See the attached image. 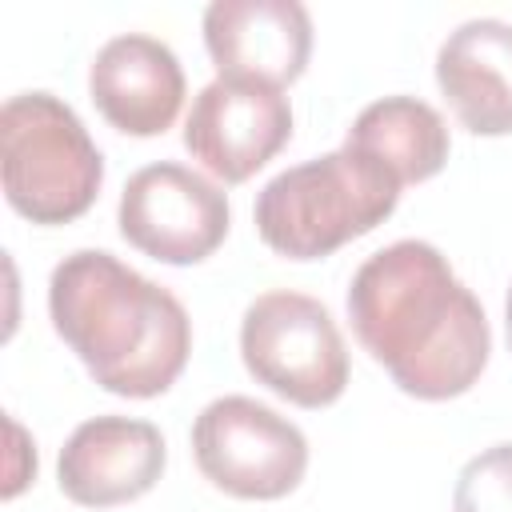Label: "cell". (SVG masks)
<instances>
[{
    "instance_id": "2",
    "label": "cell",
    "mask_w": 512,
    "mask_h": 512,
    "mask_svg": "<svg viewBox=\"0 0 512 512\" xmlns=\"http://www.w3.org/2000/svg\"><path fill=\"white\" fill-rule=\"evenodd\" d=\"M48 316L88 376L128 400L176 384L192 356V320L156 280L100 248H80L52 268Z\"/></svg>"
},
{
    "instance_id": "1",
    "label": "cell",
    "mask_w": 512,
    "mask_h": 512,
    "mask_svg": "<svg viewBox=\"0 0 512 512\" xmlns=\"http://www.w3.org/2000/svg\"><path fill=\"white\" fill-rule=\"evenodd\" d=\"M348 320L360 348L416 400L464 396L488 368V316L428 240L372 252L348 284Z\"/></svg>"
},
{
    "instance_id": "15",
    "label": "cell",
    "mask_w": 512,
    "mask_h": 512,
    "mask_svg": "<svg viewBox=\"0 0 512 512\" xmlns=\"http://www.w3.org/2000/svg\"><path fill=\"white\" fill-rule=\"evenodd\" d=\"M504 332H508V348H512V284H508V296H504Z\"/></svg>"
},
{
    "instance_id": "3",
    "label": "cell",
    "mask_w": 512,
    "mask_h": 512,
    "mask_svg": "<svg viewBox=\"0 0 512 512\" xmlns=\"http://www.w3.org/2000/svg\"><path fill=\"white\" fill-rule=\"evenodd\" d=\"M400 180L356 148H336L272 176L252 208L260 240L284 260H324L368 236L400 204Z\"/></svg>"
},
{
    "instance_id": "11",
    "label": "cell",
    "mask_w": 512,
    "mask_h": 512,
    "mask_svg": "<svg viewBox=\"0 0 512 512\" xmlns=\"http://www.w3.org/2000/svg\"><path fill=\"white\" fill-rule=\"evenodd\" d=\"M88 96L116 132L160 136L184 108V68L164 40L124 32L96 52L88 68Z\"/></svg>"
},
{
    "instance_id": "12",
    "label": "cell",
    "mask_w": 512,
    "mask_h": 512,
    "mask_svg": "<svg viewBox=\"0 0 512 512\" xmlns=\"http://www.w3.org/2000/svg\"><path fill=\"white\" fill-rule=\"evenodd\" d=\"M436 84L472 136L512 132V24L464 20L436 52Z\"/></svg>"
},
{
    "instance_id": "13",
    "label": "cell",
    "mask_w": 512,
    "mask_h": 512,
    "mask_svg": "<svg viewBox=\"0 0 512 512\" xmlns=\"http://www.w3.org/2000/svg\"><path fill=\"white\" fill-rule=\"evenodd\" d=\"M348 148L380 160L400 184H424L448 164V124L416 96L372 100L348 128Z\"/></svg>"
},
{
    "instance_id": "9",
    "label": "cell",
    "mask_w": 512,
    "mask_h": 512,
    "mask_svg": "<svg viewBox=\"0 0 512 512\" xmlns=\"http://www.w3.org/2000/svg\"><path fill=\"white\" fill-rule=\"evenodd\" d=\"M204 48L220 80L288 88L312 56V16L300 0H216L204 8Z\"/></svg>"
},
{
    "instance_id": "5",
    "label": "cell",
    "mask_w": 512,
    "mask_h": 512,
    "mask_svg": "<svg viewBox=\"0 0 512 512\" xmlns=\"http://www.w3.org/2000/svg\"><path fill=\"white\" fill-rule=\"evenodd\" d=\"M240 360L296 408H328L348 388V348L332 312L304 292H264L244 308Z\"/></svg>"
},
{
    "instance_id": "10",
    "label": "cell",
    "mask_w": 512,
    "mask_h": 512,
    "mask_svg": "<svg viewBox=\"0 0 512 512\" xmlns=\"http://www.w3.org/2000/svg\"><path fill=\"white\" fill-rule=\"evenodd\" d=\"M164 464L168 448L156 424L132 416H92L64 440L56 480L80 508H116L152 492Z\"/></svg>"
},
{
    "instance_id": "7",
    "label": "cell",
    "mask_w": 512,
    "mask_h": 512,
    "mask_svg": "<svg viewBox=\"0 0 512 512\" xmlns=\"http://www.w3.org/2000/svg\"><path fill=\"white\" fill-rule=\"evenodd\" d=\"M116 224L136 252L172 268H188L224 244L232 212L228 196L212 180L184 164L160 160L128 176Z\"/></svg>"
},
{
    "instance_id": "14",
    "label": "cell",
    "mask_w": 512,
    "mask_h": 512,
    "mask_svg": "<svg viewBox=\"0 0 512 512\" xmlns=\"http://www.w3.org/2000/svg\"><path fill=\"white\" fill-rule=\"evenodd\" d=\"M452 512H512V444H492L460 468Z\"/></svg>"
},
{
    "instance_id": "6",
    "label": "cell",
    "mask_w": 512,
    "mask_h": 512,
    "mask_svg": "<svg viewBox=\"0 0 512 512\" xmlns=\"http://www.w3.org/2000/svg\"><path fill=\"white\" fill-rule=\"evenodd\" d=\"M200 476L236 500H280L308 472L304 432L252 396H220L192 424Z\"/></svg>"
},
{
    "instance_id": "4",
    "label": "cell",
    "mask_w": 512,
    "mask_h": 512,
    "mask_svg": "<svg viewBox=\"0 0 512 512\" xmlns=\"http://www.w3.org/2000/svg\"><path fill=\"white\" fill-rule=\"evenodd\" d=\"M4 200L32 224L84 216L104 184V156L84 120L52 92H20L0 108Z\"/></svg>"
},
{
    "instance_id": "8",
    "label": "cell",
    "mask_w": 512,
    "mask_h": 512,
    "mask_svg": "<svg viewBox=\"0 0 512 512\" xmlns=\"http://www.w3.org/2000/svg\"><path fill=\"white\" fill-rule=\"evenodd\" d=\"M292 140V104L280 88L212 80L192 100L184 120V148L216 180H252L284 144Z\"/></svg>"
}]
</instances>
